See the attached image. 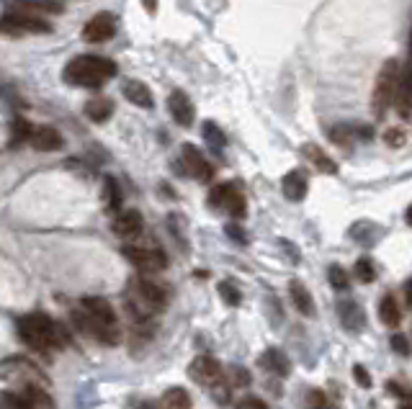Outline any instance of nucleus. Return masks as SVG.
<instances>
[{"mask_svg":"<svg viewBox=\"0 0 412 409\" xmlns=\"http://www.w3.org/2000/svg\"><path fill=\"white\" fill-rule=\"evenodd\" d=\"M72 322L80 332L96 338L103 345L119 342V322H116L114 306L101 296H86L80 301V309L72 314Z\"/></svg>","mask_w":412,"mask_h":409,"instance_id":"nucleus-1","label":"nucleus"},{"mask_svg":"<svg viewBox=\"0 0 412 409\" xmlns=\"http://www.w3.org/2000/svg\"><path fill=\"white\" fill-rule=\"evenodd\" d=\"M111 78H116V64L114 59L101 54H80L75 59L67 62L64 67V80L75 88H101L103 83H108Z\"/></svg>","mask_w":412,"mask_h":409,"instance_id":"nucleus-2","label":"nucleus"},{"mask_svg":"<svg viewBox=\"0 0 412 409\" xmlns=\"http://www.w3.org/2000/svg\"><path fill=\"white\" fill-rule=\"evenodd\" d=\"M18 335L31 350H50V347L67 345V332L59 322H55L47 314H26L18 319Z\"/></svg>","mask_w":412,"mask_h":409,"instance_id":"nucleus-3","label":"nucleus"},{"mask_svg":"<svg viewBox=\"0 0 412 409\" xmlns=\"http://www.w3.org/2000/svg\"><path fill=\"white\" fill-rule=\"evenodd\" d=\"M399 75H402V67H399L397 59H387L382 67V72L377 75V83H374V96H371V106L377 119H382L384 113L389 111V106L397 98V88H399Z\"/></svg>","mask_w":412,"mask_h":409,"instance_id":"nucleus-4","label":"nucleus"},{"mask_svg":"<svg viewBox=\"0 0 412 409\" xmlns=\"http://www.w3.org/2000/svg\"><path fill=\"white\" fill-rule=\"evenodd\" d=\"M124 258H127L132 265L142 275H155L160 270L168 268V258L160 250H149V247H135L127 245L124 247Z\"/></svg>","mask_w":412,"mask_h":409,"instance_id":"nucleus-5","label":"nucleus"},{"mask_svg":"<svg viewBox=\"0 0 412 409\" xmlns=\"http://www.w3.org/2000/svg\"><path fill=\"white\" fill-rule=\"evenodd\" d=\"M0 31L6 34H50L52 26L39 16L31 13H8L0 18Z\"/></svg>","mask_w":412,"mask_h":409,"instance_id":"nucleus-6","label":"nucleus"},{"mask_svg":"<svg viewBox=\"0 0 412 409\" xmlns=\"http://www.w3.org/2000/svg\"><path fill=\"white\" fill-rule=\"evenodd\" d=\"M116 34V16L114 13H96L91 21L83 26V39L88 44H103L108 39H114Z\"/></svg>","mask_w":412,"mask_h":409,"instance_id":"nucleus-7","label":"nucleus"},{"mask_svg":"<svg viewBox=\"0 0 412 409\" xmlns=\"http://www.w3.org/2000/svg\"><path fill=\"white\" fill-rule=\"evenodd\" d=\"M193 381H199L201 386H217L224 379V371H222L219 360H214L212 355H199L193 358L191 368H188Z\"/></svg>","mask_w":412,"mask_h":409,"instance_id":"nucleus-8","label":"nucleus"},{"mask_svg":"<svg viewBox=\"0 0 412 409\" xmlns=\"http://www.w3.org/2000/svg\"><path fill=\"white\" fill-rule=\"evenodd\" d=\"M181 155H183L185 170H188V173H191L196 180H204V183H209V180L214 178V168L209 165V160L201 155L199 147H193V144H183V147H181Z\"/></svg>","mask_w":412,"mask_h":409,"instance_id":"nucleus-9","label":"nucleus"},{"mask_svg":"<svg viewBox=\"0 0 412 409\" xmlns=\"http://www.w3.org/2000/svg\"><path fill=\"white\" fill-rule=\"evenodd\" d=\"M144 229V219L137 209H127V212H119L114 219V232L124 240H135L139 237Z\"/></svg>","mask_w":412,"mask_h":409,"instance_id":"nucleus-10","label":"nucleus"},{"mask_svg":"<svg viewBox=\"0 0 412 409\" xmlns=\"http://www.w3.org/2000/svg\"><path fill=\"white\" fill-rule=\"evenodd\" d=\"M168 111H171L178 127H191L193 124V103L183 91H173L168 96Z\"/></svg>","mask_w":412,"mask_h":409,"instance_id":"nucleus-11","label":"nucleus"},{"mask_svg":"<svg viewBox=\"0 0 412 409\" xmlns=\"http://www.w3.org/2000/svg\"><path fill=\"white\" fill-rule=\"evenodd\" d=\"M29 144L39 152H57V149L64 147V139L55 127H34Z\"/></svg>","mask_w":412,"mask_h":409,"instance_id":"nucleus-12","label":"nucleus"},{"mask_svg":"<svg viewBox=\"0 0 412 409\" xmlns=\"http://www.w3.org/2000/svg\"><path fill=\"white\" fill-rule=\"evenodd\" d=\"M338 314H341L343 327L348 332H361L366 327V311L361 304L355 301H341L338 304Z\"/></svg>","mask_w":412,"mask_h":409,"instance_id":"nucleus-13","label":"nucleus"},{"mask_svg":"<svg viewBox=\"0 0 412 409\" xmlns=\"http://www.w3.org/2000/svg\"><path fill=\"white\" fill-rule=\"evenodd\" d=\"M394 103H397L399 116H402V119H410V113H412V64L410 67H405L402 75H399V88H397V98H394Z\"/></svg>","mask_w":412,"mask_h":409,"instance_id":"nucleus-14","label":"nucleus"},{"mask_svg":"<svg viewBox=\"0 0 412 409\" xmlns=\"http://www.w3.org/2000/svg\"><path fill=\"white\" fill-rule=\"evenodd\" d=\"M281 188H284V196L289 198V201H304L307 191H309V183H307V175L302 170H292V173H286L284 175Z\"/></svg>","mask_w":412,"mask_h":409,"instance_id":"nucleus-15","label":"nucleus"},{"mask_svg":"<svg viewBox=\"0 0 412 409\" xmlns=\"http://www.w3.org/2000/svg\"><path fill=\"white\" fill-rule=\"evenodd\" d=\"M289 296H292L294 309H297L299 314H304V317H314V299H312V294H309V289H307L304 283L302 281L289 283Z\"/></svg>","mask_w":412,"mask_h":409,"instance_id":"nucleus-16","label":"nucleus"},{"mask_svg":"<svg viewBox=\"0 0 412 409\" xmlns=\"http://www.w3.org/2000/svg\"><path fill=\"white\" fill-rule=\"evenodd\" d=\"M124 98L139 108L155 106V96H152V91H149L144 83H139V80H129V83H124Z\"/></svg>","mask_w":412,"mask_h":409,"instance_id":"nucleus-17","label":"nucleus"},{"mask_svg":"<svg viewBox=\"0 0 412 409\" xmlns=\"http://www.w3.org/2000/svg\"><path fill=\"white\" fill-rule=\"evenodd\" d=\"M111 113H114V103L108 98H91L86 103V116L91 121H96V124H103V121H108L111 119Z\"/></svg>","mask_w":412,"mask_h":409,"instance_id":"nucleus-18","label":"nucleus"},{"mask_svg":"<svg viewBox=\"0 0 412 409\" xmlns=\"http://www.w3.org/2000/svg\"><path fill=\"white\" fill-rule=\"evenodd\" d=\"M160 407L163 409H191L193 402H191V394L185 391V388L181 386H173L168 388L163 394V399H160Z\"/></svg>","mask_w":412,"mask_h":409,"instance_id":"nucleus-19","label":"nucleus"},{"mask_svg":"<svg viewBox=\"0 0 412 409\" xmlns=\"http://www.w3.org/2000/svg\"><path fill=\"white\" fill-rule=\"evenodd\" d=\"M23 396L29 399L31 409H57V404H55L50 391L42 386H36V384H29V386L23 388Z\"/></svg>","mask_w":412,"mask_h":409,"instance_id":"nucleus-20","label":"nucleus"},{"mask_svg":"<svg viewBox=\"0 0 412 409\" xmlns=\"http://www.w3.org/2000/svg\"><path fill=\"white\" fill-rule=\"evenodd\" d=\"M379 317H382V322L387 327H397L399 319H402V309H399L397 299L391 296V294H387V296L382 299V304H379Z\"/></svg>","mask_w":412,"mask_h":409,"instance_id":"nucleus-21","label":"nucleus"},{"mask_svg":"<svg viewBox=\"0 0 412 409\" xmlns=\"http://www.w3.org/2000/svg\"><path fill=\"white\" fill-rule=\"evenodd\" d=\"M263 366L268 368V371H273L276 376H289L292 374V360L286 358L281 350H276V347H270L268 353L263 355Z\"/></svg>","mask_w":412,"mask_h":409,"instance_id":"nucleus-22","label":"nucleus"},{"mask_svg":"<svg viewBox=\"0 0 412 409\" xmlns=\"http://www.w3.org/2000/svg\"><path fill=\"white\" fill-rule=\"evenodd\" d=\"M304 152H307V157H309V160L314 163V168H317V170H322V173H327V175H335V173H338V165H335V160H330L325 149H320L317 144H307Z\"/></svg>","mask_w":412,"mask_h":409,"instance_id":"nucleus-23","label":"nucleus"},{"mask_svg":"<svg viewBox=\"0 0 412 409\" xmlns=\"http://www.w3.org/2000/svg\"><path fill=\"white\" fill-rule=\"evenodd\" d=\"M103 201H106V209H108V212H119V206H121V191H119V183H116V178H111V175L103 178Z\"/></svg>","mask_w":412,"mask_h":409,"instance_id":"nucleus-24","label":"nucleus"},{"mask_svg":"<svg viewBox=\"0 0 412 409\" xmlns=\"http://www.w3.org/2000/svg\"><path fill=\"white\" fill-rule=\"evenodd\" d=\"M31 134H34V127H31L26 119H16L13 129H11V147H18L23 142H29Z\"/></svg>","mask_w":412,"mask_h":409,"instance_id":"nucleus-25","label":"nucleus"},{"mask_svg":"<svg viewBox=\"0 0 412 409\" xmlns=\"http://www.w3.org/2000/svg\"><path fill=\"white\" fill-rule=\"evenodd\" d=\"M232 188H235L232 183H219V185H214L212 193H209V206H214V209H224V206H227L229 193H232Z\"/></svg>","mask_w":412,"mask_h":409,"instance_id":"nucleus-26","label":"nucleus"},{"mask_svg":"<svg viewBox=\"0 0 412 409\" xmlns=\"http://www.w3.org/2000/svg\"><path fill=\"white\" fill-rule=\"evenodd\" d=\"M23 11H39V13H59L62 6L57 0H23Z\"/></svg>","mask_w":412,"mask_h":409,"instance_id":"nucleus-27","label":"nucleus"},{"mask_svg":"<svg viewBox=\"0 0 412 409\" xmlns=\"http://www.w3.org/2000/svg\"><path fill=\"white\" fill-rule=\"evenodd\" d=\"M355 281L361 283H371L374 278H377V270H374V263L369 260V258H361V260H355Z\"/></svg>","mask_w":412,"mask_h":409,"instance_id":"nucleus-28","label":"nucleus"},{"mask_svg":"<svg viewBox=\"0 0 412 409\" xmlns=\"http://www.w3.org/2000/svg\"><path fill=\"white\" fill-rule=\"evenodd\" d=\"M224 209L232 214V219H245V212H248V209H245V198H242V193L237 191V188H232Z\"/></svg>","mask_w":412,"mask_h":409,"instance_id":"nucleus-29","label":"nucleus"},{"mask_svg":"<svg viewBox=\"0 0 412 409\" xmlns=\"http://www.w3.org/2000/svg\"><path fill=\"white\" fill-rule=\"evenodd\" d=\"M327 278H330V286L338 291H345L350 286V278L348 273L343 270V265H330V270H327Z\"/></svg>","mask_w":412,"mask_h":409,"instance_id":"nucleus-30","label":"nucleus"},{"mask_svg":"<svg viewBox=\"0 0 412 409\" xmlns=\"http://www.w3.org/2000/svg\"><path fill=\"white\" fill-rule=\"evenodd\" d=\"M0 402H3V409H31L29 399L21 394H16V391H3V396H0Z\"/></svg>","mask_w":412,"mask_h":409,"instance_id":"nucleus-31","label":"nucleus"},{"mask_svg":"<svg viewBox=\"0 0 412 409\" xmlns=\"http://www.w3.org/2000/svg\"><path fill=\"white\" fill-rule=\"evenodd\" d=\"M219 296L224 299V304H229V306H237V304L242 301V294L232 286V283L222 281L219 283Z\"/></svg>","mask_w":412,"mask_h":409,"instance_id":"nucleus-32","label":"nucleus"},{"mask_svg":"<svg viewBox=\"0 0 412 409\" xmlns=\"http://www.w3.org/2000/svg\"><path fill=\"white\" fill-rule=\"evenodd\" d=\"M405 142H407V134L402 129L394 127V129H387V132H384V144H387V147L397 149V147H402Z\"/></svg>","mask_w":412,"mask_h":409,"instance_id":"nucleus-33","label":"nucleus"},{"mask_svg":"<svg viewBox=\"0 0 412 409\" xmlns=\"http://www.w3.org/2000/svg\"><path fill=\"white\" fill-rule=\"evenodd\" d=\"M204 137H206V142H209L212 147H217V149L224 147V134H222L219 129L214 127L212 121H206V124H204Z\"/></svg>","mask_w":412,"mask_h":409,"instance_id":"nucleus-34","label":"nucleus"},{"mask_svg":"<svg viewBox=\"0 0 412 409\" xmlns=\"http://www.w3.org/2000/svg\"><path fill=\"white\" fill-rule=\"evenodd\" d=\"M235 409H268V404L258 396H242L240 402L235 404Z\"/></svg>","mask_w":412,"mask_h":409,"instance_id":"nucleus-35","label":"nucleus"},{"mask_svg":"<svg viewBox=\"0 0 412 409\" xmlns=\"http://www.w3.org/2000/svg\"><path fill=\"white\" fill-rule=\"evenodd\" d=\"M330 139H333L335 144H341V147H350V137L343 127L333 129V132H330Z\"/></svg>","mask_w":412,"mask_h":409,"instance_id":"nucleus-36","label":"nucleus"},{"mask_svg":"<svg viewBox=\"0 0 412 409\" xmlns=\"http://www.w3.org/2000/svg\"><path fill=\"white\" fill-rule=\"evenodd\" d=\"M353 379L358 381V386H363V388L371 386V376H369V371H366L363 366H353Z\"/></svg>","mask_w":412,"mask_h":409,"instance_id":"nucleus-37","label":"nucleus"},{"mask_svg":"<svg viewBox=\"0 0 412 409\" xmlns=\"http://www.w3.org/2000/svg\"><path fill=\"white\" fill-rule=\"evenodd\" d=\"M391 347H394V353H399V355H410V345H407L405 335H394V338H391Z\"/></svg>","mask_w":412,"mask_h":409,"instance_id":"nucleus-38","label":"nucleus"},{"mask_svg":"<svg viewBox=\"0 0 412 409\" xmlns=\"http://www.w3.org/2000/svg\"><path fill=\"white\" fill-rule=\"evenodd\" d=\"M309 409H330L327 396L322 394V391H312V394H309Z\"/></svg>","mask_w":412,"mask_h":409,"instance_id":"nucleus-39","label":"nucleus"},{"mask_svg":"<svg viewBox=\"0 0 412 409\" xmlns=\"http://www.w3.org/2000/svg\"><path fill=\"white\" fill-rule=\"evenodd\" d=\"M389 391L391 394L402 396V399H412V388L402 386V384H397V381H389Z\"/></svg>","mask_w":412,"mask_h":409,"instance_id":"nucleus-40","label":"nucleus"},{"mask_svg":"<svg viewBox=\"0 0 412 409\" xmlns=\"http://www.w3.org/2000/svg\"><path fill=\"white\" fill-rule=\"evenodd\" d=\"M227 234H229V237H235V240L240 242V245H245V242H248V234L242 232V229L237 224H227Z\"/></svg>","mask_w":412,"mask_h":409,"instance_id":"nucleus-41","label":"nucleus"},{"mask_svg":"<svg viewBox=\"0 0 412 409\" xmlns=\"http://www.w3.org/2000/svg\"><path fill=\"white\" fill-rule=\"evenodd\" d=\"M232 374L237 376V386H248L250 384V376H248L245 368H232Z\"/></svg>","mask_w":412,"mask_h":409,"instance_id":"nucleus-42","label":"nucleus"},{"mask_svg":"<svg viewBox=\"0 0 412 409\" xmlns=\"http://www.w3.org/2000/svg\"><path fill=\"white\" fill-rule=\"evenodd\" d=\"M405 299H407V306H412V278L407 281V286H405Z\"/></svg>","mask_w":412,"mask_h":409,"instance_id":"nucleus-43","label":"nucleus"},{"mask_svg":"<svg viewBox=\"0 0 412 409\" xmlns=\"http://www.w3.org/2000/svg\"><path fill=\"white\" fill-rule=\"evenodd\" d=\"M405 219H407V224H410V226H412V204H410V206H407V212H405Z\"/></svg>","mask_w":412,"mask_h":409,"instance_id":"nucleus-44","label":"nucleus"},{"mask_svg":"<svg viewBox=\"0 0 412 409\" xmlns=\"http://www.w3.org/2000/svg\"><path fill=\"white\" fill-rule=\"evenodd\" d=\"M139 409H157V404H152V402H144V404H142V407H139ZM160 409H163V407H160Z\"/></svg>","mask_w":412,"mask_h":409,"instance_id":"nucleus-45","label":"nucleus"},{"mask_svg":"<svg viewBox=\"0 0 412 409\" xmlns=\"http://www.w3.org/2000/svg\"><path fill=\"white\" fill-rule=\"evenodd\" d=\"M402 409H412V404H405V407H402Z\"/></svg>","mask_w":412,"mask_h":409,"instance_id":"nucleus-46","label":"nucleus"}]
</instances>
